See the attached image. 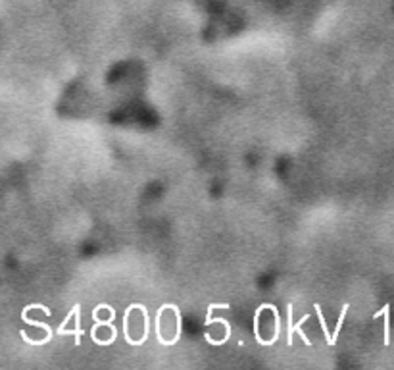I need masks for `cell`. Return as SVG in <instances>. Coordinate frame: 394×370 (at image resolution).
I'll list each match as a JSON object with an SVG mask.
<instances>
[{
	"label": "cell",
	"instance_id": "1",
	"mask_svg": "<svg viewBox=\"0 0 394 370\" xmlns=\"http://www.w3.org/2000/svg\"><path fill=\"white\" fill-rule=\"evenodd\" d=\"M293 334H295V326H293V305L289 307V345H293Z\"/></svg>",
	"mask_w": 394,
	"mask_h": 370
}]
</instances>
